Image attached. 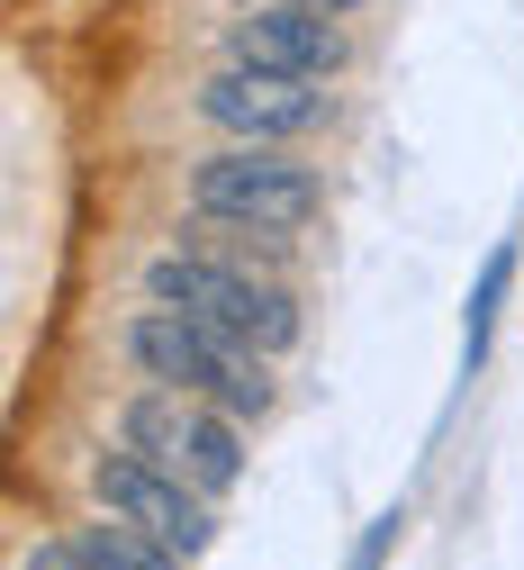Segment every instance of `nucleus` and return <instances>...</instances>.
I'll use <instances>...</instances> for the list:
<instances>
[{"label":"nucleus","instance_id":"1","mask_svg":"<svg viewBox=\"0 0 524 570\" xmlns=\"http://www.w3.org/2000/svg\"><path fill=\"white\" fill-rule=\"evenodd\" d=\"M127 363L145 381H164V390H190V399H217V407H236V416H263L271 407V372H263V353L236 344V335H217L208 317L190 308H145L127 317Z\"/></svg>","mask_w":524,"mask_h":570},{"label":"nucleus","instance_id":"2","mask_svg":"<svg viewBox=\"0 0 524 570\" xmlns=\"http://www.w3.org/2000/svg\"><path fill=\"white\" fill-rule=\"evenodd\" d=\"M145 299L190 308V317H208L217 335H236L254 353H289L298 344V299L280 291V281H254L245 263H217V254H190V245L145 263Z\"/></svg>","mask_w":524,"mask_h":570},{"label":"nucleus","instance_id":"3","mask_svg":"<svg viewBox=\"0 0 524 570\" xmlns=\"http://www.w3.org/2000/svg\"><path fill=\"white\" fill-rule=\"evenodd\" d=\"M236 407H217V399H190V390H145V399H127V416H118V444H136L145 462H164V471H181L190 489H208V498H227L236 480H245V435H236Z\"/></svg>","mask_w":524,"mask_h":570},{"label":"nucleus","instance_id":"4","mask_svg":"<svg viewBox=\"0 0 524 570\" xmlns=\"http://www.w3.org/2000/svg\"><path fill=\"white\" fill-rule=\"evenodd\" d=\"M190 208L199 218H227V227H263V236H298L317 218V173L289 164L280 146H236L190 164Z\"/></svg>","mask_w":524,"mask_h":570},{"label":"nucleus","instance_id":"5","mask_svg":"<svg viewBox=\"0 0 524 570\" xmlns=\"http://www.w3.org/2000/svg\"><path fill=\"white\" fill-rule=\"evenodd\" d=\"M91 498H100L109 517L145 525L155 543H172V552H208V543H217L208 489H190V480H181V471H164V462H145L136 444H118V453H100V462H91Z\"/></svg>","mask_w":524,"mask_h":570},{"label":"nucleus","instance_id":"6","mask_svg":"<svg viewBox=\"0 0 524 570\" xmlns=\"http://www.w3.org/2000/svg\"><path fill=\"white\" fill-rule=\"evenodd\" d=\"M199 118L245 136V146H289L326 118V91L308 73H263V63H227V73L199 82Z\"/></svg>","mask_w":524,"mask_h":570},{"label":"nucleus","instance_id":"7","mask_svg":"<svg viewBox=\"0 0 524 570\" xmlns=\"http://www.w3.org/2000/svg\"><path fill=\"white\" fill-rule=\"evenodd\" d=\"M227 63H263V73H308L326 82L344 63V28L335 10H308V0H280V10H245L227 28Z\"/></svg>","mask_w":524,"mask_h":570},{"label":"nucleus","instance_id":"8","mask_svg":"<svg viewBox=\"0 0 524 570\" xmlns=\"http://www.w3.org/2000/svg\"><path fill=\"white\" fill-rule=\"evenodd\" d=\"M72 543H82L91 570H172V543H155L145 525H127V517H109V508H100V525H82Z\"/></svg>","mask_w":524,"mask_h":570},{"label":"nucleus","instance_id":"9","mask_svg":"<svg viewBox=\"0 0 524 570\" xmlns=\"http://www.w3.org/2000/svg\"><path fill=\"white\" fill-rule=\"evenodd\" d=\"M506 272H515V245H497V254L479 263V281H471V326H462V372H479V363H488V326H497V299H506Z\"/></svg>","mask_w":524,"mask_h":570},{"label":"nucleus","instance_id":"10","mask_svg":"<svg viewBox=\"0 0 524 570\" xmlns=\"http://www.w3.org/2000/svg\"><path fill=\"white\" fill-rule=\"evenodd\" d=\"M308 10H335V19H344V10H362V0H308Z\"/></svg>","mask_w":524,"mask_h":570}]
</instances>
